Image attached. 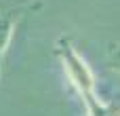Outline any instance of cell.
Masks as SVG:
<instances>
[{"label":"cell","mask_w":120,"mask_h":116,"mask_svg":"<svg viewBox=\"0 0 120 116\" xmlns=\"http://www.w3.org/2000/svg\"><path fill=\"white\" fill-rule=\"evenodd\" d=\"M17 15H19L17 11L0 13V57H2V53L6 51V44H8V38H11V34H13Z\"/></svg>","instance_id":"7a4b0ae2"},{"label":"cell","mask_w":120,"mask_h":116,"mask_svg":"<svg viewBox=\"0 0 120 116\" xmlns=\"http://www.w3.org/2000/svg\"><path fill=\"white\" fill-rule=\"evenodd\" d=\"M112 55H114V68H118V70H120V44H118V46H114Z\"/></svg>","instance_id":"3957f363"},{"label":"cell","mask_w":120,"mask_h":116,"mask_svg":"<svg viewBox=\"0 0 120 116\" xmlns=\"http://www.w3.org/2000/svg\"><path fill=\"white\" fill-rule=\"evenodd\" d=\"M57 53L63 59V66L74 82V87L78 89V93L82 95L86 108H89V116H118V108L116 106H101L95 97L93 91V76L86 68V63L82 61V57L74 51V46L70 44V40L61 38L59 40V49Z\"/></svg>","instance_id":"6da1fadb"}]
</instances>
